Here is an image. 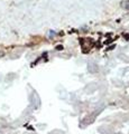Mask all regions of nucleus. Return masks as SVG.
<instances>
[{"instance_id": "1", "label": "nucleus", "mask_w": 129, "mask_h": 134, "mask_svg": "<svg viewBox=\"0 0 129 134\" xmlns=\"http://www.w3.org/2000/svg\"><path fill=\"white\" fill-rule=\"evenodd\" d=\"M55 36V32H54V30H51L49 32V37H54Z\"/></svg>"}, {"instance_id": "2", "label": "nucleus", "mask_w": 129, "mask_h": 134, "mask_svg": "<svg viewBox=\"0 0 129 134\" xmlns=\"http://www.w3.org/2000/svg\"><path fill=\"white\" fill-rule=\"evenodd\" d=\"M56 49H57V50H62V49H63V47H62V46H57Z\"/></svg>"}]
</instances>
